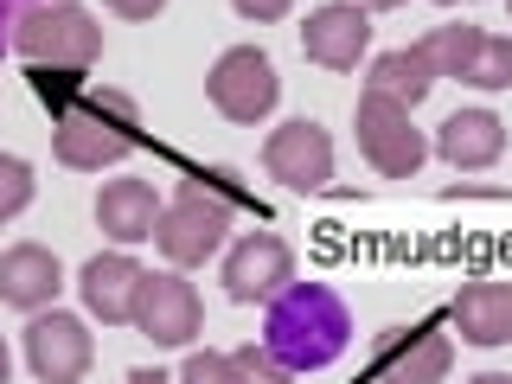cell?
Returning <instances> with one entry per match:
<instances>
[{"instance_id":"cell-16","label":"cell","mask_w":512,"mask_h":384,"mask_svg":"<svg viewBox=\"0 0 512 384\" xmlns=\"http://www.w3.org/2000/svg\"><path fill=\"white\" fill-rule=\"evenodd\" d=\"M160 192L148 180H109L103 192H96V224H103L109 244H141V237H154L160 224Z\"/></svg>"},{"instance_id":"cell-25","label":"cell","mask_w":512,"mask_h":384,"mask_svg":"<svg viewBox=\"0 0 512 384\" xmlns=\"http://www.w3.org/2000/svg\"><path fill=\"white\" fill-rule=\"evenodd\" d=\"M109 13H116V20H154L160 7H167V0H103Z\"/></svg>"},{"instance_id":"cell-5","label":"cell","mask_w":512,"mask_h":384,"mask_svg":"<svg viewBox=\"0 0 512 384\" xmlns=\"http://www.w3.org/2000/svg\"><path fill=\"white\" fill-rule=\"evenodd\" d=\"M224 237H231V205L205 199V186H186L154 224V244H160V256H167L173 269H199Z\"/></svg>"},{"instance_id":"cell-12","label":"cell","mask_w":512,"mask_h":384,"mask_svg":"<svg viewBox=\"0 0 512 384\" xmlns=\"http://www.w3.org/2000/svg\"><path fill=\"white\" fill-rule=\"evenodd\" d=\"M448 365H455V346H448L442 327H391L378 340V378L384 384H442Z\"/></svg>"},{"instance_id":"cell-6","label":"cell","mask_w":512,"mask_h":384,"mask_svg":"<svg viewBox=\"0 0 512 384\" xmlns=\"http://www.w3.org/2000/svg\"><path fill=\"white\" fill-rule=\"evenodd\" d=\"M205 96H212V109L224 122H263L269 109H276V64H269V52H256V45H231L212 77H205Z\"/></svg>"},{"instance_id":"cell-19","label":"cell","mask_w":512,"mask_h":384,"mask_svg":"<svg viewBox=\"0 0 512 384\" xmlns=\"http://www.w3.org/2000/svg\"><path fill=\"white\" fill-rule=\"evenodd\" d=\"M480 45H487V32H480V26H436V32H423V39H416V52L429 58V71H436V77L468 84Z\"/></svg>"},{"instance_id":"cell-4","label":"cell","mask_w":512,"mask_h":384,"mask_svg":"<svg viewBox=\"0 0 512 384\" xmlns=\"http://www.w3.org/2000/svg\"><path fill=\"white\" fill-rule=\"evenodd\" d=\"M352 128H359V154L372 160L384 180H410V173L436 154V148H429V135L410 122V109L384 103V96H372V90H365L359 109H352Z\"/></svg>"},{"instance_id":"cell-11","label":"cell","mask_w":512,"mask_h":384,"mask_svg":"<svg viewBox=\"0 0 512 384\" xmlns=\"http://www.w3.org/2000/svg\"><path fill=\"white\" fill-rule=\"evenodd\" d=\"M301 52H308L320 71H352L365 52H372V13L359 0H327V7L308 13L301 26Z\"/></svg>"},{"instance_id":"cell-1","label":"cell","mask_w":512,"mask_h":384,"mask_svg":"<svg viewBox=\"0 0 512 384\" xmlns=\"http://www.w3.org/2000/svg\"><path fill=\"white\" fill-rule=\"evenodd\" d=\"M352 340V320L340 308V295L320 282H288L276 301H269L263 320V346L276 352L288 372H314V365H333Z\"/></svg>"},{"instance_id":"cell-30","label":"cell","mask_w":512,"mask_h":384,"mask_svg":"<svg viewBox=\"0 0 512 384\" xmlns=\"http://www.w3.org/2000/svg\"><path fill=\"white\" fill-rule=\"evenodd\" d=\"M442 7H455V0H442Z\"/></svg>"},{"instance_id":"cell-9","label":"cell","mask_w":512,"mask_h":384,"mask_svg":"<svg viewBox=\"0 0 512 384\" xmlns=\"http://www.w3.org/2000/svg\"><path fill=\"white\" fill-rule=\"evenodd\" d=\"M288 282H295V250L269 231H250L244 244H231V256H224V295L244 301V308H256V301L269 308Z\"/></svg>"},{"instance_id":"cell-20","label":"cell","mask_w":512,"mask_h":384,"mask_svg":"<svg viewBox=\"0 0 512 384\" xmlns=\"http://www.w3.org/2000/svg\"><path fill=\"white\" fill-rule=\"evenodd\" d=\"M180 384H250V378L237 365V352H192L180 365Z\"/></svg>"},{"instance_id":"cell-10","label":"cell","mask_w":512,"mask_h":384,"mask_svg":"<svg viewBox=\"0 0 512 384\" xmlns=\"http://www.w3.org/2000/svg\"><path fill=\"white\" fill-rule=\"evenodd\" d=\"M135 327L148 333L154 346H192L205 327V308L192 295V282L173 269V276H141V295H135Z\"/></svg>"},{"instance_id":"cell-2","label":"cell","mask_w":512,"mask_h":384,"mask_svg":"<svg viewBox=\"0 0 512 384\" xmlns=\"http://www.w3.org/2000/svg\"><path fill=\"white\" fill-rule=\"evenodd\" d=\"M141 141V103L128 90H84L52 128V154L71 173H103L135 154Z\"/></svg>"},{"instance_id":"cell-23","label":"cell","mask_w":512,"mask_h":384,"mask_svg":"<svg viewBox=\"0 0 512 384\" xmlns=\"http://www.w3.org/2000/svg\"><path fill=\"white\" fill-rule=\"evenodd\" d=\"M237 365H244V378L250 384H288V378H295V372H288V365L276 359V352H269V346H237Z\"/></svg>"},{"instance_id":"cell-21","label":"cell","mask_w":512,"mask_h":384,"mask_svg":"<svg viewBox=\"0 0 512 384\" xmlns=\"http://www.w3.org/2000/svg\"><path fill=\"white\" fill-rule=\"evenodd\" d=\"M468 84L474 90H512V39H493V32H487V45H480Z\"/></svg>"},{"instance_id":"cell-7","label":"cell","mask_w":512,"mask_h":384,"mask_svg":"<svg viewBox=\"0 0 512 384\" xmlns=\"http://www.w3.org/2000/svg\"><path fill=\"white\" fill-rule=\"evenodd\" d=\"M90 359H96V346H90V327L77 314H64V308H39V314H32L26 365H32L39 384H77L90 372Z\"/></svg>"},{"instance_id":"cell-15","label":"cell","mask_w":512,"mask_h":384,"mask_svg":"<svg viewBox=\"0 0 512 384\" xmlns=\"http://www.w3.org/2000/svg\"><path fill=\"white\" fill-rule=\"evenodd\" d=\"M448 314H455V327H461L468 346H512V282L506 276L468 282Z\"/></svg>"},{"instance_id":"cell-29","label":"cell","mask_w":512,"mask_h":384,"mask_svg":"<svg viewBox=\"0 0 512 384\" xmlns=\"http://www.w3.org/2000/svg\"><path fill=\"white\" fill-rule=\"evenodd\" d=\"M7 372H13V359H7V340H0V384H7Z\"/></svg>"},{"instance_id":"cell-31","label":"cell","mask_w":512,"mask_h":384,"mask_svg":"<svg viewBox=\"0 0 512 384\" xmlns=\"http://www.w3.org/2000/svg\"><path fill=\"white\" fill-rule=\"evenodd\" d=\"M506 7H512V0H506Z\"/></svg>"},{"instance_id":"cell-28","label":"cell","mask_w":512,"mask_h":384,"mask_svg":"<svg viewBox=\"0 0 512 384\" xmlns=\"http://www.w3.org/2000/svg\"><path fill=\"white\" fill-rule=\"evenodd\" d=\"M468 384H512L506 372H480V378H468Z\"/></svg>"},{"instance_id":"cell-24","label":"cell","mask_w":512,"mask_h":384,"mask_svg":"<svg viewBox=\"0 0 512 384\" xmlns=\"http://www.w3.org/2000/svg\"><path fill=\"white\" fill-rule=\"evenodd\" d=\"M231 7L244 13V20H256V26H276V20H288L295 0H231Z\"/></svg>"},{"instance_id":"cell-14","label":"cell","mask_w":512,"mask_h":384,"mask_svg":"<svg viewBox=\"0 0 512 384\" xmlns=\"http://www.w3.org/2000/svg\"><path fill=\"white\" fill-rule=\"evenodd\" d=\"M58 288H64V269H58V256L45 250V244L0 250V301H7V308L39 314V308H52V301H58Z\"/></svg>"},{"instance_id":"cell-8","label":"cell","mask_w":512,"mask_h":384,"mask_svg":"<svg viewBox=\"0 0 512 384\" xmlns=\"http://www.w3.org/2000/svg\"><path fill=\"white\" fill-rule=\"evenodd\" d=\"M263 173L276 186H288V192H320L333 180V141H327V128L320 122H282L276 135L263 141Z\"/></svg>"},{"instance_id":"cell-22","label":"cell","mask_w":512,"mask_h":384,"mask_svg":"<svg viewBox=\"0 0 512 384\" xmlns=\"http://www.w3.org/2000/svg\"><path fill=\"white\" fill-rule=\"evenodd\" d=\"M26 205H32V167L20 154H0V224L20 218Z\"/></svg>"},{"instance_id":"cell-26","label":"cell","mask_w":512,"mask_h":384,"mask_svg":"<svg viewBox=\"0 0 512 384\" xmlns=\"http://www.w3.org/2000/svg\"><path fill=\"white\" fill-rule=\"evenodd\" d=\"M128 384H167V372H160V365H141V372H128Z\"/></svg>"},{"instance_id":"cell-13","label":"cell","mask_w":512,"mask_h":384,"mask_svg":"<svg viewBox=\"0 0 512 384\" xmlns=\"http://www.w3.org/2000/svg\"><path fill=\"white\" fill-rule=\"evenodd\" d=\"M141 276H148V269H141L128 250H103V256H90V263H84V276H77L90 320H103V327H135V295H141Z\"/></svg>"},{"instance_id":"cell-17","label":"cell","mask_w":512,"mask_h":384,"mask_svg":"<svg viewBox=\"0 0 512 384\" xmlns=\"http://www.w3.org/2000/svg\"><path fill=\"white\" fill-rule=\"evenodd\" d=\"M436 154L448 167H461V173L493 167V160L506 154V122L493 116V109H455V116L442 122V135H436Z\"/></svg>"},{"instance_id":"cell-18","label":"cell","mask_w":512,"mask_h":384,"mask_svg":"<svg viewBox=\"0 0 512 384\" xmlns=\"http://www.w3.org/2000/svg\"><path fill=\"white\" fill-rule=\"evenodd\" d=\"M365 90L384 96V103H397V109H416L429 90H436V71H429V58L416 52V45H404V52L372 58V77H365Z\"/></svg>"},{"instance_id":"cell-27","label":"cell","mask_w":512,"mask_h":384,"mask_svg":"<svg viewBox=\"0 0 512 384\" xmlns=\"http://www.w3.org/2000/svg\"><path fill=\"white\" fill-rule=\"evenodd\" d=\"M365 13H391V7H404V0H359Z\"/></svg>"},{"instance_id":"cell-3","label":"cell","mask_w":512,"mask_h":384,"mask_svg":"<svg viewBox=\"0 0 512 384\" xmlns=\"http://www.w3.org/2000/svg\"><path fill=\"white\" fill-rule=\"evenodd\" d=\"M13 52H20L32 71H64L84 77L96 52H103V32L77 0H32V7L13 20Z\"/></svg>"}]
</instances>
